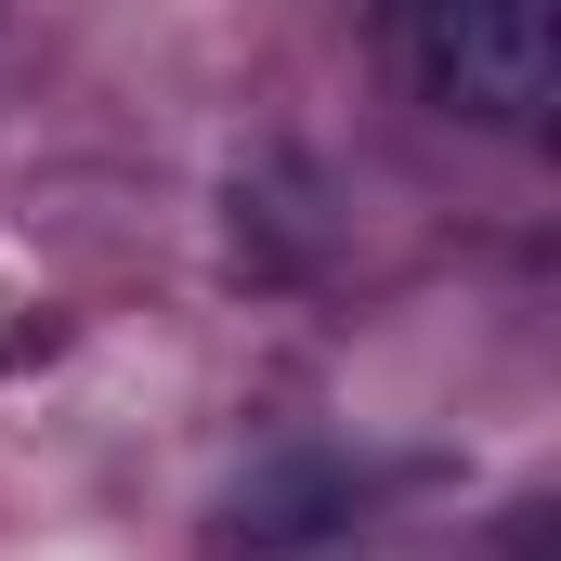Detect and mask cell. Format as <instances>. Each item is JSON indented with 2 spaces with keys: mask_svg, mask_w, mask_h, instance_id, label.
Returning a JSON list of instances; mask_svg holds the SVG:
<instances>
[{
  "mask_svg": "<svg viewBox=\"0 0 561 561\" xmlns=\"http://www.w3.org/2000/svg\"><path fill=\"white\" fill-rule=\"evenodd\" d=\"M392 39L483 131H536L561 92V0H392Z\"/></svg>",
  "mask_w": 561,
  "mask_h": 561,
  "instance_id": "1",
  "label": "cell"
}]
</instances>
